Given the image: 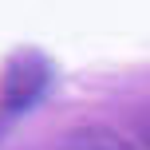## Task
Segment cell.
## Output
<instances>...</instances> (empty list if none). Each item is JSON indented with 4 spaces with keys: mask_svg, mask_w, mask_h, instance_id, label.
Returning <instances> with one entry per match:
<instances>
[{
    "mask_svg": "<svg viewBox=\"0 0 150 150\" xmlns=\"http://www.w3.org/2000/svg\"><path fill=\"white\" fill-rule=\"evenodd\" d=\"M47 75H52V67L40 55H32V52L16 55L4 67V75H0V122H8V119L28 111L40 99V91L47 87Z\"/></svg>",
    "mask_w": 150,
    "mask_h": 150,
    "instance_id": "6da1fadb",
    "label": "cell"
},
{
    "mask_svg": "<svg viewBox=\"0 0 150 150\" xmlns=\"http://www.w3.org/2000/svg\"><path fill=\"white\" fill-rule=\"evenodd\" d=\"M138 130H142V138H146V142H150V115H146V119H142V127H138Z\"/></svg>",
    "mask_w": 150,
    "mask_h": 150,
    "instance_id": "3957f363",
    "label": "cell"
},
{
    "mask_svg": "<svg viewBox=\"0 0 150 150\" xmlns=\"http://www.w3.org/2000/svg\"><path fill=\"white\" fill-rule=\"evenodd\" d=\"M55 150H134V142H127L111 127H75L59 138Z\"/></svg>",
    "mask_w": 150,
    "mask_h": 150,
    "instance_id": "7a4b0ae2",
    "label": "cell"
}]
</instances>
